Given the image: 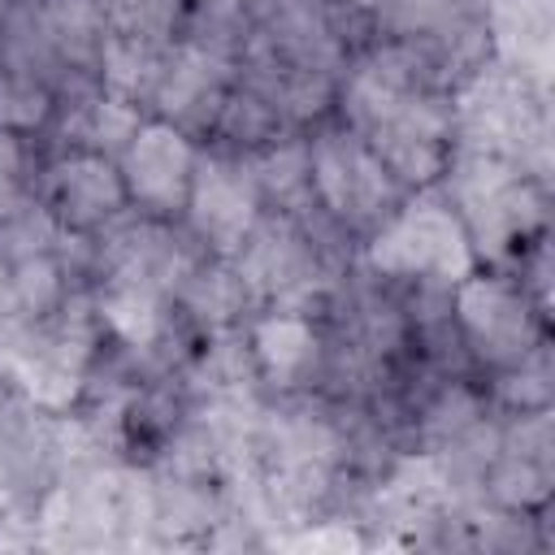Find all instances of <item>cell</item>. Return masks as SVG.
<instances>
[{"label": "cell", "instance_id": "1", "mask_svg": "<svg viewBox=\"0 0 555 555\" xmlns=\"http://www.w3.org/2000/svg\"><path fill=\"white\" fill-rule=\"evenodd\" d=\"M364 264L373 278L451 291L481 260L451 199L438 186H425L408 191L399 208L373 234H364Z\"/></svg>", "mask_w": 555, "mask_h": 555}, {"label": "cell", "instance_id": "2", "mask_svg": "<svg viewBox=\"0 0 555 555\" xmlns=\"http://www.w3.org/2000/svg\"><path fill=\"white\" fill-rule=\"evenodd\" d=\"M438 191L460 212L481 264L503 260V256H512V251H520L525 243L538 238L542 186L516 160L473 152V147H455Z\"/></svg>", "mask_w": 555, "mask_h": 555}, {"label": "cell", "instance_id": "3", "mask_svg": "<svg viewBox=\"0 0 555 555\" xmlns=\"http://www.w3.org/2000/svg\"><path fill=\"white\" fill-rule=\"evenodd\" d=\"M308 195L347 234H373L408 195L382 156L351 126H317L308 134Z\"/></svg>", "mask_w": 555, "mask_h": 555}, {"label": "cell", "instance_id": "4", "mask_svg": "<svg viewBox=\"0 0 555 555\" xmlns=\"http://www.w3.org/2000/svg\"><path fill=\"white\" fill-rule=\"evenodd\" d=\"M447 295H451L455 338L490 373L520 364L525 356H533L546 343V312L533 304L525 282L512 273L477 264Z\"/></svg>", "mask_w": 555, "mask_h": 555}, {"label": "cell", "instance_id": "5", "mask_svg": "<svg viewBox=\"0 0 555 555\" xmlns=\"http://www.w3.org/2000/svg\"><path fill=\"white\" fill-rule=\"evenodd\" d=\"M264 212L269 208L247 160L225 147H199L191 191L178 217L186 238L212 260H234Z\"/></svg>", "mask_w": 555, "mask_h": 555}, {"label": "cell", "instance_id": "6", "mask_svg": "<svg viewBox=\"0 0 555 555\" xmlns=\"http://www.w3.org/2000/svg\"><path fill=\"white\" fill-rule=\"evenodd\" d=\"M230 264L247 291V308H312L325 291L321 251L291 212H264Z\"/></svg>", "mask_w": 555, "mask_h": 555}, {"label": "cell", "instance_id": "7", "mask_svg": "<svg viewBox=\"0 0 555 555\" xmlns=\"http://www.w3.org/2000/svg\"><path fill=\"white\" fill-rule=\"evenodd\" d=\"M195 160H199V139L195 134H186L182 126H173L156 113H143L134 134L117 152V173H121L130 208L139 217L178 221L182 204H186V191H191Z\"/></svg>", "mask_w": 555, "mask_h": 555}, {"label": "cell", "instance_id": "8", "mask_svg": "<svg viewBox=\"0 0 555 555\" xmlns=\"http://www.w3.org/2000/svg\"><path fill=\"white\" fill-rule=\"evenodd\" d=\"M48 217L56 221V230L65 238H95L104 230H113L130 208L117 160L95 152V147H78L65 143L48 165H43V199Z\"/></svg>", "mask_w": 555, "mask_h": 555}, {"label": "cell", "instance_id": "9", "mask_svg": "<svg viewBox=\"0 0 555 555\" xmlns=\"http://www.w3.org/2000/svg\"><path fill=\"white\" fill-rule=\"evenodd\" d=\"M230 82H234V52L217 35H178L165 48L160 74L147 95V113L199 139L208 134Z\"/></svg>", "mask_w": 555, "mask_h": 555}, {"label": "cell", "instance_id": "10", "mask_svg": "<svg viewBox=\"0 0 555 555\" xmlns=\"http://www.w3.org/2000/svg\"><path fill=\"white\" fill-rule=\"evenodd\" d=\"M243 347L256 382L278 395L308 390L330 360L325 330L312 317V308H251Z\"/></svg>", "mask_w": 555, "mask_h": 555}, {"label": "cell", "instance_id": "11", "mask_svg": "<svg viewBox=\"0 0 555 555\" xmlns=\"http://www.w3.org/2000/svg\"><path fill=\"white\" fill-rule=\"evenodd\" d=\"M486 43L494 48L499 65L520 74L533 91L546 95V65H551V0H494L486 22Z\"/></svg>", "mask_w": 555, "mask_h": 555}, {"label": "cell", "instance_id": "12", "mask_svg": "<svg viewBox=\"0 0 555 555\" xmlns=\"http://www.w3.org/2000/svg\"><path fill=\"white\" fill-rule=\"evenodd\" d=\"M369 17L377 22V35H386L395 43L425 48L438 69L451 61V43L455 39L486 30V26L468 22L464 0H377Z\"/></svg>", "mask_w": 555, "mask_h": 555}, {"label": "cell", "instance_id": "13", "mask_svg": "<svg viewBox=\"0 0 555 555\" xmlns=\"http://www.w3.org/2000/svg\"><path fill=\"white\" fill-rule=\"evenodd\" d=\"M26 139L22 130L0 126V225L13 221L30 199H26Z\"/></svg>", "mask_w": 555, "mask_h": 555}, {"label": "cell", "instance_id": "14", "mask_svg": "<svg viewBox=\"0 0 555 555\" xmlns=\"http://www.w3.org/2000/svg\"><path fill=\"white\" fill-rule=\"evenodd\" d=\"M338 4H347V9H356V13H373L377 0H338Z\"/></svg>", "mask_w": 555, "mask_h": 555}, {"label": "cell", "instance_id": "15", "mask_svg": "<svg viewBox=\"0 0 555 555\" xmlns=\"http://www.w3.org/2000/svg\"><path fill=\"white\" fill-rule=\"evenodd\" d=\"M4 22H9V0H0V30H4Z\"/></svg>", "mask_w": 555, "mask_h": 555}]
</instances>
